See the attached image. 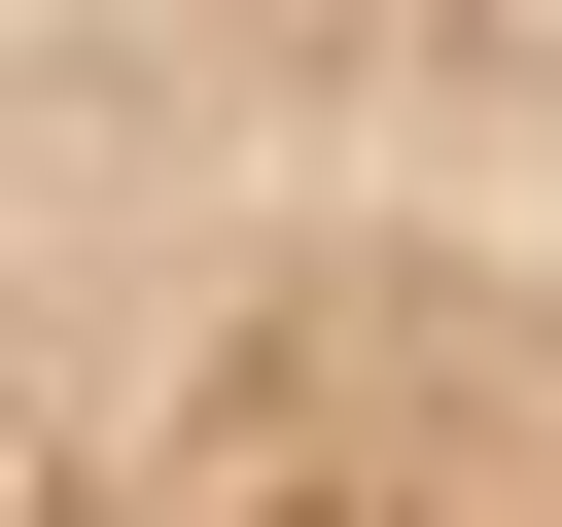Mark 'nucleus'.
I'll return each instance as SVG.
<instances>
[{"mask_svg":"<svg viewBox=\"0 0 562 527\" xmlns=\"http://www.w3.org/2000/svg\"><path fill=\"white\" fill-rule=\"evenodd\" d=\"M0 527H140V386H105V35L0 0Z\"/></svg>","mask_w":562,"mask_h":527,"instance_id":"1","label":"nucleus"},{"mask_svg":"<svg viewBox=\"0 0 562 527\" xmlns=\"http://www.w3.org/2000/svg\"><path fill=\"white\" fill-rule=\"evenodd\" d=\"M527 527H562V105H527Z\"/></svg>","mask_w":562,"mask_h":527,"instance_id":"2","label":"nucleus"}]
</instances>
